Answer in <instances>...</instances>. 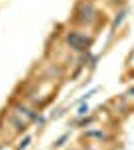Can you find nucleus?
Returning <instances> with one entry per match:
<instances>
[{
    "label": "nucleus",
    "instance_id": "nucleus-13",
    "mask_svg": "<svg viewBox=\"0 0 134 150\" xmlns=\"http://www.w3.org/2000/svg\"><path fill=\"white\" fill-rule=\"evenodd\" d=\"M128 96H130V98H132V100H134V86H132V88H130V90H128Z\"/></svg>",
    "mask_w": 134,
    "mask_h": 150
},
{
    "label": "nucleus",
    "instance_id": "nucleus-6",
    "mask_svg": "<svg viewBox=\"0 0 134 150\" xmlns=\"http://www.w3.org/2000/svg\"><path fill=\"white\" fill-rule=\"evenodd\" d=\"M126 14H128V10H126V8H122V10H120L118 14H116V18L112 20V30H116V28H118V26H120V24L124 22V18H126Z\"/></svg>",
    "mask_w": 134,
    "mask_h": 150
},
{
    "label": "nucleus",
    "instance_id": "nucleus-8",
    "mask_svg": "<svg viewBox=\"0 0 134 150\" xmlns=\"http://www.w3.org/2000/svg\"><path fill=\"white\" fill-rule=\"evenodd\" d=\"M68 138H70V132H64L62 136H58V140L54 142V148H62V146H64V142H66Z\"/></svg>",
    "mask_w": 134,
    "mask_h": 150
},
{
    "label": "nucleus",
    "instance_id": "nucleus-2",
    "mask_svg": "<svg viewBox=\"0 0 134 150\" xmlns=\"http://www.w3.org/2000/svg\"><path fill=\"white\" fill-rule=\"evenodd\" d=\"M96 16H98L96 6H94L90 0H82V2H78V4H76V8H74L72 22L78 24V26H90V24L96 20Z\"/></svg>",
    "mask_w": 134,
    "mask_h": 150
},
{
    "label": "nucleus",
    "instance_id": "nucleus-5",
    "mask_svg": "<svg viewBox=\"0 0 134 150\" xmlns=\"http://www.w3.org/2000/svg\"><path fill=\"white\" fill-rule=\"evenodd\" d=\"M30 144H32V136L26 132V134H22V138L16 142L14 150H28V148H30Z\"/></svg>",
    "mask_w": 134,
    "mask_h": 150
},
{
    "label": "nucleus",
    "instance_id": "nucleus-14",
    "mask_svg": "<svg viewBox=\"0 0 134 150\" xmlns=\"http://www.w3.org/2000/svg\"><path fill=\"white\" fill-rule=\"evenodd\" d=\"M2 146H4V142H2V140H0V150H2Z\"/></svg>",
    "mask_w": 134,
    "mask_h": 150
},
{
    "label": "nucleus",
    "instance_id": "nucleus-3",
    "mask_svg": "<svg viewBox=\"0 0 134 150\" xmlns=\"http://www.w3.org/2000/svg\"><path fill=\"white\" fill-rule=\"evenodd\" d=\"M8 108H10V110H14L16 114H20L22 118H26L30 124H34V122L38 120V116H40V110H38V108H34L32 104L24 102L22 98H16V96H12V98H10Z\"/></svg>",
    "mask_w": 134,
    "mask_h": 150
},
{
    "label": "nucleus",
    "instance_id": "nucleus-1",
    "mask_svg": "<svg viewBox=\"0 0 134 150\" xmlns=\"http://www.w3.org/2000/svg\"><path fill=\"white\" fill-rule=\"evenodd\" d=\"M62 40H64V44H66L72 52L84 54V52H88L90 48H92V36L84 34L78 28H68L66 32L62 34Z\"/></svg>",
    "mask_w": 134,
    "mask_h": 150
},
{
    "label": "nucleus",
    "instance_id": "nucleus-11",
    "mask_svg": "<svg viewBox=\"0 0 134 150\" xmlns=\"http://www.w3.org/2000/svg\"><path fill=\"white\" fill-rule=\"evenodd\" d=\"M94 92H96V88H92L90 92H86V94H84V96L80 98V102H84V100H88V98H90V96H92V94H94Z\"/></svg>",
    "mask_w": 134,
    "mask_h": 150
},
{
    "label": "nucleus",
    "instance_id": "nucleus-4",
    "mask_svg": "<svg viewBox=\"0 0 134 150\" xmlns=\"http://www.w3.org/2000/svg\"><path fill=\"white\" fill-rule=\"evenodd\" d=\"M8 126L14 130V134L16 136H22V134H26L28 132V128H30V122L26 120V118H22L20 114H16L14 110H10L8 106L4 108V112H2V116H0Z\"/></svg>",
    "mask_w": 134,
    "mask_h": 150
},
{
    "label": "nucleus",
    "instance_id": "nucleus-9",
    "mask_svg": "<svg viewBox=\"0 0 134 150\" xmlns=\"http://www.w3.org/2000/svg\"><path fill=\"white\" fill-rule=\"evenodd\" d=\"M88 114V104H80L78 106V116H86Z\"/></svg>",
    "mask_w": 134,
    "mask_h": 150
},
{
    "label": "nucleus",
    "instance_id": "nucleus-12",
    "mask_svg": "<svg viewBox=\"0 0 134 150\" xmlns=\"http://www.w3.org/2000/svg\"><path fill=\"white\" fill-rule=\"evenodd\" d=\"M110 4H114V6H120V4H124V0H108Z\"/></svg>",
    "mask_w": 134,
    "mask_h": 150
},
{
    "label": "nucleus",
    "instance_id": "nucleus-7",
    "mask_svg": "<svg viewBox=\"0 0 134 150\" xmlns=\"http://www.w3.org/2000/svg\"><path fill=\"white\" fill-rule=\"evenodd\" d=\"M84 136H86L88 140H92V138H96V140H104V138H106V134H104L102 130H88V132H86Z\"/></svg>",
    "mask_w": 134,
    "mask_h": 150
},
{
    "label": "nucleus",
    "instance_id": "nucleus-10",
    "mask_svg": "<svg viewBox=\"0 0 134 150\" xmlns=\"http://www.w3.org/2000/svg\"><path fill=\"white\" fill-rule=\"evenodd\" d=\"M34 124H36V126H44V124H46V116L42 114V112H40V116H38V120H36Z\"/></svg>",
    "mask_w": 134,
    "mask_h": 150
}]
</instances>
